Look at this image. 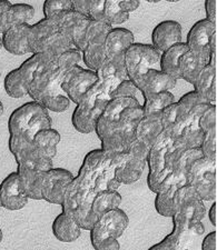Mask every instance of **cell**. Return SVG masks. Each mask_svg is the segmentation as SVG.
Returning a JSON list of instances; mask_svg holds the SVG:
<instances>
[{
	"label": "cell",
	"instance_id": "cell-1",
	"mask_svg": "<svg viewBox=\"0 0 217 250\" xmlns=\"http://www.w3.org/2000/svg\"><path fill=\"white\" fill-rule=\"evenodd\" d=\"M108 160L102 149L88 152L78 176L69 185L63 201V212L70 216L85 230H90L97 221L91 212V203L96 196L94 186L99 171L105 167Z\"/></svg>",
	"mask_w": 217,
	"mask_h": 250
},
{
	"label": "cell",
	"instance_id": "cell-2",
	"mask_svg": "<svg viewBox=\"0 0 217 250\" xmlns=\"http://www.w3.org/2000/svg\"><path fill=\"white\" fill-rule=\"evenodd\" d=\"M83 62L82 52L71 49L40 70L30 83L28 95L48 111L63 112L69 108L70 100L64 94L62 83L67 72Z\"/></svg>",
	"mask_w": 217,
	"mask_h": 250
},
{
	"label": "cell",
	"instance_id": "cell-3",
	"mask_svg": "<svg viewBox=\"0 0 217 250\" xmlns=\"http://www.w3.org/2000/svg\"><path fill=\"white\" fill-rule=\"evenodd\" d=\"M53 128L49 112L37 102H29L15 109L8 120V131L11 137L34 141L40 130Z\"/></svg>",
	"mask_w": 217,
	"mask_h": 250
},
{
	"label": "cell",
	"instance_id": "cell-4",
	"mask_svg": "<svg viewBox=\"0 0 217 250\" xmlns=\"http://www.w3.org/2000/svg\"><path fill=\"white\" fill-rule=\"evenodd\" d=\"M110 99L97 80L72 112L71 124L76 130L85 135L94 132L97 120Z\"/></svg>",
	"mask_w": 217,
	"mask_h": 250
},
{
	"label": "cell",
	"instance_id": "cell-5",
	"mask_svg": "<svg viewBox=\"0 0 217 250\" xmlns=\"http://www.w3.org/2000/svg\"><path fill=\"white\" fill-rule=\"evenodd\" d=\"M216 35L217 30L215 23L205 18L192 26L185 43L190 51L199 56L207 63L215 64L217 50Z\"/></svg>",
	"mask_w": 217,
	"mask_h": 250
},
{
	"label": "cell",
	"instance_id": "cell-6",
	"mask_svg": "<svg viewBox=\"0 0 217 250\" xmlns=\"http://www.w3.org/2000/svg\"><path fill=\"white\" fill-rule=\"evenodd\" d=\"M186 185H190L198 193L203 201L215 199V161L199 157L188 166Z\"/></svg>",
	"mask_w": 217,
	"mask_h": 250
},
{
	"label": "cell",
	"instance_id": "cell-7",
	"mask_svg": "<svg viewBox=\"0 0 217 250\" xmlns=\"http://www.w3.org/2000/svg\"><path fill=\"white\" fill-rule=\"evenodd\" d=\"M160 114L145 116L136 129L135 138L128 148V154L139 160L147 161L152 147L163 132Z\"/></svg>",
	"mask_w": 217,
	"mask_h": 250
},
{
	"label": "cell",
	"instance_id": "cell-8",
	"mask_svg": "<svg viewBox=\"0 0 217 250\" xmlns=\"http://www.w3.org/2000/svg\"><path fill=\"white\" fill-rule=\"evenodd\" d=\"M162 52L152 45L135 42L128 48L124 58L128 79L135 82L140 76L152 69L155 64H159Z\"/></svg>",
	"mask_w": 217,
	"mask_h": 250
},
{
	"label": "cell",
	"instance_id": "cell-9",
	"mask_svg": "<svg viewBox=\"0 0 217 250\" xmlns=\"http://www.w3.org/2000/svg\"><path fill=\"white\" fill-rule=\"evenodd\" d=\"M8 147L15 157L17 166L38 169L48 171L54 168L53 160L47 158L40 152L34 145V141H28L18 137L9 136Z\"/></svg>",
	"mask_w": 217,
	"mask_h": 250
},
{
	"label": "cell",
	"instance_id": "cell-10",
	"mask_svg": "<svg viewBox=\"0 0 217 250\" xmlns=\"http://www.w3.org/2000/svg\"><path fill=\"white\" fill-rule=\"evenodd\" d=\"M97 74L88 68L80 67V64L72 67L67 72L62 83V89L70 102L78 104L90 88L97 83Z\"/></svg>",
	"mask_w": 217,
	"mask_h": 250
},
{
	"label": "cell",
	"instance_id": "cell-11",
	"mask_svg": "<svg viewBox=\"0 0 217 250\" xmlns=\"http://www.w3.org/2000/svg\"><path fill=\"white\" fill-rule=\"evenodd\" d=\"M74 179L75 176L65 168H51L46 171L42 188L43 200L62 206L67 189Z\"/></svg>",
	"mask_w": 217,
	"mask_h": 250
},
{
	"label": "cell",
	"instance_id": "cell-12",
	"mask_svg": "<svg viewBox=\"0 0 217 250\" xmlns=\"http://www.w3.org/2000/svg\"><path fill=\"white\" fill-rule=\"evenodd\" d=\"M175 213L191 221H202L205 215L204 201L190 185H184L175 195ZM174 213V215H175Z\"/></svg>",
	"mask_w": 217,
	"mask_h": 250
},
{
	"label": "cell",
	"instance_id": "cell-13",
	"mask_svg": "<svg viewBox=\"0 0 217 250\" xmlns=\"http://www.w3.org/2000/svg\"><path fill=\"white\" fill-rule=\"evenodd\" d=\"M140 106V103L137 98L127 97V98H111L107 103L105 109H104L102 116L99 117L96 124L95 132L99 139L105 137L107 134L116 127L119 117L122 112L130 107Z\"/></svg>",
	"mask_w": 217,
	"mask_h": 250
},
{
	"label": "cell",
	"instance_id": "cell-14",
	"mask_svg": "<svg viewBox=\"0 0 217 250\" xmlns=\"http://www.w3.org/2000/svg\"><path fill=\"white\" fill-rule=\"evenodd\" d=\"M132 43H135L134 34L126 28H112L105 39L106 57L111 62L124 64L125 54Z\"/></svg>",
	"mask_w": 217,
	"mask_h": 250
},
{
	"label": "cell",
	"instance_id": "cell-15",
	"mask_svg": "<svg viewBox=\"0 0 217 250\" xmlns=\"http://www.w3.org/2000/svg\"><path fill=\"white\" fill-rule=\"evenodd\" d=\"M28 200L20 186L17 171L9 173L0 184V201L2 207L11 211L20 210L27 205Z\"/></svg>",
	"mask_w": 217,
	"mask_h": 250
},
{
	"label": "cell",
	"instance_id": "cell-16",
	"mask_svg": "<svg viewBox=\"0 0 217 250\" xmlns=\"http://www.w3.org/2000/svg\"><path fill=\"white\" fill-rule=\"evenodd\" d=\"M111 160L116 164V179L122 185H131L138 181L147 167V161L135 158L128 152L119 154Z\"/></svg>",
	"mask_w": 217,
	"mask_h": 250
},
{
	"label": "cell",
	"instance_id": "cell-17",
	"mask_svg": "<svg viewBox=\"0 0 217 250\" xmlns=\"http://www.w3.org/2000/svg\"><path fill=\"white\" fill-rule=\"evenodd\" d=\"M132 83L142 92L143 97H147L163 91H171L176 86L177 80L165 74L162 70L152 68Z\"/></svg>",
	"mask_w": 217,
	"mask_h": 250
},
{
	"label": "cell",
	"instance_id": "cell-18",
	"mask_svg": "<svg viewBox=\"0 0 217 250\" xmlns=\"http://www.w3.org/2000/svg\"><path fill=\"white\" fill-rule=\"evenodd\" d=\"M182 42V26L176 20H164L152 29V45L160 52Z\"/></svg>",
	"mask_w": 217,
	"mask_h": 250
},
{
	"label": "cell",
	"instance_id": "cell-19",
	"mask_svg": "<svg viewBox=\"0 0 217 250\" xmlns=\"http://www.w3.org/2000/svg\"><path fill=\"white\" fill-rule=\"evenodd\" d=\"M30 23H22V25L11 28L1 37L2 47L15 56H22L30 54L29 48V32Z\"/></svg>",
	"mask_w": 217,
	"mask_h": 250
},
{
	"label": "cell",
	"instance_id": "cell-20",
	"mask_svg": "<svg viewBox=\"0 0 217 250\" xmlns=\"http://www.w3.org/2000/svg\"><path fill=\"white\" fill-rule=\"evenodd\" d=\"M59 31V22L56 19L43 18L31 25L29 32L30 54L42 52L43 46L55 34Z\"/></svg>",
	"mask_w": 217,
	"mask_h": 250
},
{
	"label": "cell",
	"instance_id": "cell-21",
	"mask_svg": "<svg viewBox=\"0 0 217 250\" xmlns=\"http://www.w3.org/2000/svg\"><path fill=\"white\" fill-rule=\"evenodd\" d=\"M35 9L28 3H13L9 9L0 15V37H2L11 28L29 23L34 18Z\"/></svg>",
	"mask_w": 217,
	"mask_h": 250
},
{
	"label": "cell",
	"instance_id": "cell-22",
	"mask_svg": "<svg viewBox=\"0 0 217 250\" xmlns=\"http://www.w3.org/2000/svg\"><path fill=\"white\" fill-rule=\"evenodd\" d=\"M96 74H97L98 83L109 96H111L112 91L120 83L128 79L125 64L111 62L108 59L99 67Z\"/></svg>",
	"mask_w": 217,
	"mask_h": 250
},
{
	"label": "cell",
	"instance_id": "cell-23",
	"mask_svg": "<svg viewBox=\"0 0 217 250\" xmlns=\"http://www.w3.org/2000/svg\"><path fill=\"white\" fill-rule=\"evenodd\" d=\"M17 173L19 176L20 186L28 199L43 200L42 188L46 171L17 166Z\"/></svg>",
	"mask_w": 217,
	"mask_h": 250
},
{
	"label": "cell",
	"instance_id": "cell-24",
	"mask_svg": "<svg viewBox=\"0 0 217 250\" xmlns=\"http://www.w3.org/2000/svg\"><path fill=\"white\" fill-rule=\"evenodd\" d=\"M144 117L145 114L143 110V104L127 108V109H125L122 114H120L118 123L114 129L123 137V139L125 140V143L128 145V148H130L131 141L134 140L136 129H137L140 120H142ZM114 129H112V130H114Z\"/></svg>",
	"mask_w": 217,
	"mask_h": 250
},
{
	"label": "cell",
	"instance_id": "cell-25",
	"mask_svg": "<svg viewBox=\"0 0 217 250\" xmlns=\"http://www.w3.org/2000/svg\"><path fill=\"white\" fill-rule=\"evenodd\" d=\"M95 225H97L104 232L118 239L130 225V218L123 209L117 208L99 217Z\"/></svg>",
	"mask_w": 217,
	"mask_h": 250
},
{
	"label": "cell",
	"instance_id": "cell-26",
	"mask_svg": "<svg viewBox=\"0 0 217 250\" xmlns=\"http://www.w3.org/2000/svg\"><path fill=\"white\" fill-rule=\"evenodd\" d=\"M217 72L215 64L208 63L199 72L198 77L196 78L194 86V91L206 99L208 103L215 104L217 97Z\"/></svg>",
	"mask_w": 217,
	"mask_h": 250
},
{
	"label": "cell",
	"instance_id": "cell-27",
	"mask_svg": "<svg viewBox=\"0 0 217 250\" xmlns=\"http://www.w3.org/2000/svg\"><path fill=\"white\" fill-rule=\"evenodd\" d=\"M51 230L55 238L62 243H74L82 236V228L65 212H60L51 225Z\"/></svg>",
	"mask_w": 217,
	"mask_h": 250
},
{
	"label": "cell",
	"instance_id": "cell-28",
	"mask_svg": "<svg viewBox=\"0 0 217 250\" xmlns=\"http://www.w3.org/2000/svg\"><path fill=\"white\" fill-rule=\"evenodd\" d=\"M172 141L168 137L162 132L159 136L157 141L152 147L150 154L147 157V167H148V173L152 175H159L162 173L165 169H166V154L168 148L171 147Z\"/></svg>",
	"mask_w": 217,
	"mask_h": 250
},
{
	"label": "cell",
	"instance_id": "cell-29",
	"mask_svg": "<svg viewBox=\"0 0 217 250\" xmlns=\"http://www.w3.org/2000/svg\"><path fill=\"white\" fill-rule=\"evenodd\" d=\"M188 50L190 49H188L186 43L179 42L177 45L171 47L170 49L162 52V56H160L159 60L160 70L165 72V74L172 76V77L175 78L176 80L180 79L178 70L179 59L185 52H187Z\"/></svg>",
	"mask_w": 217,
	"mask_h": 250
},
{
	"label": "cell",
	"instance_id": "cell-30",
	"mask_svg": "<svg viewBox=\"0 0 217 250\" xmlns=\"http://www.w3.org/2000/svg\"><path fill=\"white\" fill-rule=\"evenodd\" d=\"M206 64L208 63L204 59L188 50L179 59L178 70L180 79H184L185 82L193 84L195 83L196 78L198 77L199 72Z\"/></svg>",
	"mask_w": 217,
	"mask_h": 250
},
{
	"label": "cell",
	"instance_id": "cell-31",
	"mask_svg": "<svg viewBox=\"0 0 217 250\" xmlns=\"http://www.w3.org/2000/svg\"><path fill=\"white\" fill-rule=\"evenodd\" d=\"M60 141L59 132L54 128H48L40 130L34 138L36 148L47 158L54 160L57 155V146Z\"/></svg>",
	"mask_w": 217,
	"mask_h": 250
},
{
	"label": "cell",
	"instance_id": "cell-32",
	"mask_svg": "<svg viewBox=\"0 0 217 250\" xmlns=\"http://www.w3.org/2000/svg\"><path fill=\"white\" fill-rule=\"evenodd\" d=\"M51 62H54V60L47 54H45V52H37V54L31 55L29 58L26 59L25 62L20 64L18 67V70L20 75L22 76V78L25 79L28 87L33 83L36 75Z\"/></svg>",
	"mask_w": 217,
	"mask_h": 250
},
{
	"label": "cell",
	"instance_id": "cell-33",
	"mask_svg": "<svg viewBox=\"0 0 217 250\" xmlns=\"http://www.w3.org/2000/svg\"><path fill=\"white\" fill-rule=\"evenodd\" d=\"M120 204L122 195L118 191L98 192L91 203V212L98 219L106 212L119 208Z\"/></svg>",
	"mask_w": 217,
	"mask_h": 250
},
{
	"label": "cell",
	"instance_id": "cell-34",
	"mask_svg": "<svg viewBox=\"0 0 217 250\" xmlns=\"http://www.w3.org/2000/svg\"><path fill=\"white\" fill-rule=\"evenodd\" d=\"M115 169L116 164L109 159L96 178L94 186V192L96 195L103 191H117V189L122 186V184L116 179Z\"/></svg>",
	"mask_w": 217,
	"mask_h": 250
},
{
	"label": "cell",
	"instance_id": "cell-35",
	"mask_svg": "<svg viewBox=\"0 0 217 250\" xmlns=\"http://www.w3.org/2000/svg\"><path fill=\"white\" fill-rule=\"evenodd\" d=\"M184 186V184L176 181L172 185V186L163 192H159L156 195V198L154 201V206L156 211H157L160 216L163 217H172L175 213V195L178 189Z\"/></svg>",
	"mask_w": 217,
	"mask_h": 250
},
{
	"label": "cell",
	"instance_id": "cell-36",
	"mask_svg": "<svg viewBox=\"0 0 217 250\" xmlns=\"http://www.w3.org/2000/svg\"><path fill=\"white\" fill-rule=\"evenodd\" d=\"M74 10L89 18L92 21L107 22L104 7H105V0H75ZM108 23V22H107Z\"/></svg>",
	"mask_w": 217,
	"mask_h": 250
},
{
	"label": "cell",
	"instance_id": "cell-37",
	"mask_svg": "<svg viewBox=\"0 0 217 250\" xmlns=\"http://www.w3.org/2000/svg\"><path fill=\"white\" fill-rule=\"evenodd\" d=\"M174 103H176V99L172 91H163L159 94L144 97V114L145 116L160 114L163 109Z\"/></svg>",
	"mask_w": 217,
	"mask_h": 250
},
{
	"label": "cell",
	"instance_id": "cell-38",
	"mask_svg": "<svg viewBox=\"0 0 217 250\" xmlns=\"http://www.w3.org/2000/svg\"><path fill=\"white\" fill-rule=\"evenodd\" d=\"M105 42H91L87 43L85 50L82 52L83 62L88 69L97 71L99 67L106 62Z\"/></svg>",
	"mask_w": 217,
	"mask_h": 250
},
{
	"label": "cell",
	"instance_id": "cell-39",
	"mask_svg": "<svg viewBox=\"0 0 217 250\" xmlns=\"http://www.w3.org/2000/svg\"><path fill=\"white\" fill-rule=\"evenodd\" d=\"M3 84H5L7 95L11 98H22V97L28 95V90H29V87H28L25 79L22 78V76L20 75L18 68L8 72Z\"/></svg>",
	"mask_w": 217,
	"mask_h": 250
},
{
	"label": "cell",
	"instance_id": "cell-40",
	"mask_svg": "<svg viewBox=\"0 0 217 250\" xmlns=\"http://www.w3.org/2000/svg\"><path fill=\"white\" fill-rule=\"evenodd\" d=\"M74 49V45H72L71 40L66 37L65 35H63L62 32H57L51 37L46 45L43 46V49L42 52H45L49 57L56 60L58 59L60 56L65 54V52Z\"/></svg>",
	"mask_w": 217,
	"mask_h": 250
},
{
	"label": "cell",
	"instance_id": "cell-41",
	"mask_svg": "<svg viewBox=\"0 0 217 250\" xmlns=\"http://www.w3.org/2000/svg\"><path fill=\"white\" fill-rule=\"evenodd\" d=\"M90 244L95 250H120L118 239L104 232L97 225L89 230Z\"/></svg>",
	"mask_w": 217,
	"mask_h": 250
},
{
	"label": "cell",
	"instance_id": "cell-42",
	"mask_svg": "<svg viewBox=\"0 0 217 250\" xmlns=\"http://www.w3.org/2000/svg\"><path fill=\"white\" fill-rule=\"evenodd\" d=\"M45 18L58 20L68 11L74 10V3L69 0H46L43 6Z\"/></svg>",
	"mask_w": 217,
	"mask_h": 250
},
{
	"label": "cell",
	"instance_id": "cell-43",
	"mask_svg": "<svg viewBox=\"0 0 217 250\" xmlns=\"http://www.w3.org/2000/svg\"><path fill=\"white\" fill-rule=\"evenodd\" d=\"M104 13H105L107 22L111 27L122 25V23L126 22L128 18H130V14L122 10L118 1H105Z\"/></svg>",
	"mask_w": 217,
	"mask_h": 250
},
{
	"label": "cell",
	"instance_id": "cell-44",
	"mask_svg": "<svg viewBox=\"0 0 217 250\" xmlns=\"http://www.w3.org/2000/svg\"><path fill=\"white\" fill-rule=\"evenodd\" d=\"M112 27L107 22L100 21H92L90 20L89 26H88L87 34H86V42L87 43L91 42H105V39Z\"/></svg>",
	"mask_w": 217,
	"mask_h": 250
},
{
	"label": "cell",
	"instance_id": "cell-45",
	"mask_svg": "<svg viewBox=\"0 0 217 250\" xmlns=\"http://www.w3.org/2000/svg\"><path fill=\"white\" fill-rule=\"evenodd\" d=\"M138 88L136 84L130 79L124 80L120 83L116 89L112 91L110 98H127V97H132V98H137Z\"/></svg>",
	"mask_w": 217,
	"mask_h": 250
},
{
	"label": "cell",
	"instance_id": "cell-46",
	"mask_svg": "<svg viewBox=\"0 0 217 250\" xmlns=\"http://www.w3.org/2000/svg\"><path fill=\"white\" fill-rule=\"evenodd\" d=\"M160 120H162L164 132H168L175 126L177 120V104L176 103L170 104L160 112Z\"/></svg>",
	"mask_w": 217,
	"mask_h": 250
},
{
	"label": "cell",
	"instance_id": "cell-47",
	"mask_svg": "<svg viewBox=\"0 0 217 250\" xmlns=\"http://www.w3.org/2000/svg\"><path fill=\"white\" fill-rule=\"evenodd\" d=\"M216 231L207 233L202 241V250H216Z\"/></svg>",
	"mask_w": 217,
	"mask_h": 250
},
{
	"label": "cell",
	"instance_id": "cell-48",
	"mask_svg": "<svg viewBox=\"0 0 217 250\" xmlns=\"http://www.w3.org/2000/svg\"><path fill=\"white\" fill-rule=\"evenodd\" d=\"M216 6L217 2L213 0H207L205 2V13H206V19L210 20L213 23L216 21Z\"/></svg>",
	"mask_w": 217,
	"mask_h": 250
},
{
	"label": "cell",
	"instance_id": "cell-49",
	"mask_svg": "<svg viewBox=\"0 0 217 250\" xmlns=\"http://www.w3.org/2000/svg\"><path fill=\"white\" fill-rule=\"evenodd\" d=\"M118 3L122 10L127 14L135 11L140 5V2L137 1V0H125V1H118Z\"/></svg>",
	"mask_w": 217,
	"mask_h": 250
},
{
	"label": "cell",
	"instance_id": "cell-50",
	"mask_svg": "<svg viewBox=\"0 0 217 250\" xmlns=\"http://www.w3.org/2000/svg\"><path fill=\"white\" fill-rule=\"evenodd\" d=\"M147 250H171V246L170 243H168V239L165 237L162 241L152 245V247H150Z\"/></svg>",
	"mask_w": 217,
	"mask_h": 250
},
{
	"label": "cell",
	"instance_id": "cell-51",
	"mask_svg": "<svg viewBox=\"0 0 217 250\" xmlns=\"http://www.w3.org/2000/svg\"><path fill=\"white\" fill-rule=\"evenodd\" d=\"M208 218H210V221L211 224L213 226H216V223H217V204L213 203L211 208H210V211H208Z\"/></svg>",
	"mask_w": 217,
	"mask_h": 250
},
{
	"label": "cell",
	"instance_id": "cell-52",
	"mask_svg": "<svg viewBox=\"0 0 217 250\" xmlns=\"http://www.w3.org/2000/svg\"><path fill=\"white\" fill-rule=\"evenodd\" d=\"M11 5H13V3L8 1V0H0V15L5 13L7 9H9Z\"/></svg>",
	"mask_w": 217,
	"mask_h": 250
},
{
	"label": "cell",
	"instance_id": "cell-53",
	"mask_svg": "<svg viewBox=\"0 0 217 250\" xmlns=\"http://www.w3.org/2000/svg\"><path fill=\"white\" fill-rule=\"evenodd\" d=\"M2 114H3V104L1 102H0V117L2 116Z\"/></svg>",
	"mask_w": 217,
	"mask_h": 250
},
{
	"label": "cell",
	"instance_id": "cell-54",
	"mask_svg": "<svg viewBox=\"0 0 217 250\" xmlns=\"http://www.w3.org/2000/svg\"><path fill=\"white\" fill-rule=\"evenodd\" d=\"M2 237H3L2 230H1V229H0V243H1V241H2Z\"/></svg>",
	"mask_w": 217,
	"mask_h": 250
},
{
	"label": "cell",
	"instance_id": "cell-55",
	"mask_svg": "<svg viewBox=\"0 0 217 250\" xmlns=\"http://www.w3.org/2000/svg\"><path fill=\"white\" fill-rule=\"evenodd\" d=\"M2 47V40H1V37H0V49H1Z\"/></svg>",
	"mask_w": 217,
	"mask_h": 250
},
{
	"label": "cell",
	"instance_id": "cell-56",
	"mask_svg": "<svg viewBox=\"0 0 217 250\" xmlns=\"http://www.w3.org/2000/svg\"><path fill=\"white\" fill-rule=\"evenodd\" d=\"M1 207H2V206H1V201H0V209H1Z\"/></svg>",
	"mask_w": 217,
	"mask_h": 250
},
{
	"label": "cell",
	"instance_id": "cell-57",
	"mask_svg": "<svg viewBox=\"0 0 217 250\" xmlns=\"http://www.w3.org/2000/svg\"><path fill=\"white\" fill-rule=\"evenodd\" d=\"M0 78H1V72H0Z\"/></svg>",
	"mask_w": 217,
	"mask_h": 250
},
{
	"label": "cell",
	"instance_id": "cell-58",
	"mask_svg": "<svg viewBox=\"0 0 217 250\" xmlns=\"http://www.w3.org/2000/svg\"><path fill=\"white\" fill-rule=\"evenodd\" d=\"M216 109H217V107H216Z\"/></svg>",
	"mask_w": 217,
	"mask_h": 250
}]
</instances>
